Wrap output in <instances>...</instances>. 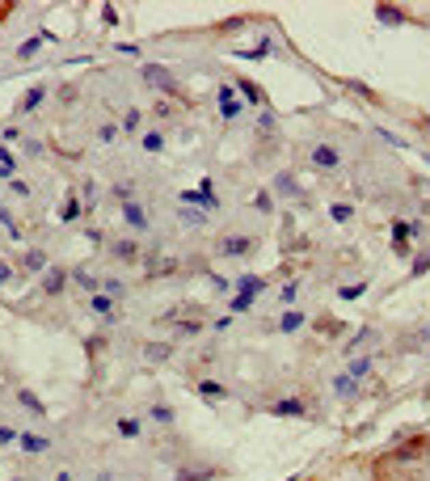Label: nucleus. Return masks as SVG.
<instances>
[{
	"mask_svg": "<svg viewBox=\"0 0 430 481\" xmlns=\"http://www.w3.org/2000/svg\"><path fill=\"white\" fill-rule=\"evenodd\" d=\"M139 76H144V85H148V89H161L169 101L182 97V85L173 81V72H169L165 64H144V72H139Z\"/></svg>",
	"mask_w": 430,
	"mask_h": 481,
	"instance_id": "1",
	"label": "nucleus"
},
{
	"mask_svg": "<svg viewBox=\"0 0 430 481\" xmlns=\"http://www.w3.org/2000/svg\"><path fill=\"white\" fill-rule=\"evenodd\" d=\"M258 249V241H253L249 233H228L215 241V258H228V262H237V258H249V253Z\"/></svg>",
	"mask_w": 430,
	"mask_h": 481,
	"instance_id": "2",
	"label": "nucleus"
},
{
	"mask_svg": "<svg viewBox=\"0 0 430 481\" xmlns=\"http://www.w3.org/2000/svg\"><path fill=\"white\" fill-rule=\"evenodd\" d=\"M308 161H312V169H321V173H338V169H342V152H338L334 144H312V148H308Z\"/></svg>",
	"mask_w": 430,
	"mask_h": 481,
	"instance_id": "3",
	"label": "nucleus"
},
{
	"mask_svg": "<svg viewBox=\"0 0 430 481\" xmlns=\"http://www.w3.org/2000/svg\"><path fill=\"white\" fill-rule=\"evenodd\" d=\"M215 97H219V118H224V122H237V118L245 114V101L237 97V89H232V85H219V89H215Z\"/></svg>",
	"mask_w": 430,
	"mask_h": 481,
	"instance_id": "4",
	"label": "nucleus"
},
{
	"mask_svg": "<svg viewBox=\"0 0 430 481\" xmlns=\"http://www.w3.org/2000/svg\"><path fill=\"white\" fill-rule=\"evenodd\" d=\"M85 309H89L93 317H101L106 325H114V321H118V300H114V296H106V291H93V296L85 300Z\"/></svg>",
	"mask_w": 430,
	"mask_h": 481,
	"instance_id": "5",
	"label": "nucleus"
},
{
	"mask_svg": "<svg viewBox=\"0 0 430 481\" xmlns=\"http://www.w3.org/2000/svg\"><path fill=\"white\" fill-rule=\"evenodd\" d=\"M270 414H274V418H317L304 397H278V401L270 405Z\"/></svg>",
	"mask_w": 430,
	"mask_h": 481,
	"instance_id": "6",
	"label": "nucleus"
},
{
	"mask_svg": "<svg viewBox=\"0 0 430 481\" xmlns=\"http://www.w3.org/2000/svg\"><path fill=\"white\" fill-rule=\"evenodd\" d=\"M68 283H72V270H64V266H46V270L38 274V287H42V296H59Z\"/></svg>",
	"mask_w": 430,
	"mask_h": 481,
	"instance_id": "7",
	"label": "nucleus"
},
{
	"mask_svg": "<svg viewBox=\"0 0 430 481\" xmlns=\"http://www.w3.org/2000/svg\"><path fill=\"white\" fill-rule=\"evenodd\" d=\"M270 194H274V198H299L304 190H299V182H295L291 169H278V173L270 177Z\"/></svg>",
	"mask_w": 430,
	"mask_h": 481,
	"instance_id": "8",
	"label": "nucleus"
},
{
	"mask_svg": "<svg viewBox=\"0 0 430 481\" xmlns=\"http://www.w3.org/2000/svg\"><path fill=\"white\" fill-rule=\"evenodd\" d=\"M122 220L131 224L135 233H148V224H152V211L144 207V203H135V198H131V203H122Z\"/></svg>",
	"mask_w": 430,
	"mask_h": 481,
	"instance_id": "9",
	"label": "nucleus"
},
{
	"mask_svg": "<svg viewBox=\"0 0 430 481\" xmlns=\"http://www.w3.org/2000/svg\"><path fill=\"white\" fill-rule=\"evenodd\" d=\"M232 89H237V97L245 101V110H249V106H258V110H266V93H262L258 85H253V81H249V76H241V81H237Z\"/></svg>",
	"mask_w": 430,
	"mask_h": 481,
	"instance_id": "10",
	"label": "nucleus"
},
{
	"mask_svg": "<svg viewBox=\"0 0 430 481\" xmlns=\"http://www.w3.org/2000/svg\"><path fill=\"white\" fill-rule=\"evenodd\" d=\"M186 207H202V211H219V194L215 190H182Z\"/></svg>",
	"mask_w": 430,
	"mask_h": 481,
	"instance_id": "11",
	"label": "nucleus"
},
{
	"mask_svg": "<svg viewBox=\"0 0 430 481\" xmlns=\"http://www.w3.org/2000/svg\"><path fill=\"white\" fill-rule=\"evenodd\" d=\"M42 101H46V85H34V89H25V97L13 106V114H17V118H21V114H34Z\"/></svg>",
	"mask_w": 430,
	"mask_h": 481,
	"instance_id": "12",
	"label": "nucleus"
},
{
	"mask_svg": "<svg viewBox=\"0 0 430 481\" xmlns=\"http://www.w3.org/2000/svg\"><path fill=\"white\" fill-rule=\"evenodd\" d=\"M266 283H270V278H258V274H241L237 283H232V291H237V296H249V300H258V296L266 291Z\"/></svg>",
	"mask_w": 430,
	"mask_h": 481,
	"instance_id": "13",
	"label": "nucleus"
},
{
	"mask_svg": "<svg viewBox=\"0 0 430 481\" xmlns=\"http://www.w3.org/2000/svg\"><path fill=\"white\" fill-rule=\"evenodd\" d=\"M414 460H422V439H409L397 452H388V465H414Z\"/></svg>",
	"mask_w": 430,
	"mask_h": 481,
	"instance_id": "14",
	"label": "nucleus"
},
{
	"mask_svg": "<svg viewBox=\"0 0 430 481\" xmlns=\"http://www.w3.org/2000/svg\"><path fill=\"white\" fill-rule=\"evenodd\" d=\"M215 477H219L215 465H186V469H177L173 481H215Z\"/></svg>",
	"mask_w": 430,
	"mask_h": 481,
	"instance_id": "15",
	"label": "nucleus"
},
{
	"mask_svg": "<svg viewBox=\"0 0 430 481\" xmlns=\"http://www.w3.org/2000/svg\"><path fill=\"white\" fill-rule=\"evenodd\" d=\"M371 367H375V359H367V354H350V359H346V376L350 380H367Z\"/></svg>",
	"mask_w": 430,
	"mask_h": 481,
	"instance_id": "16",
	"label": "nucleus"
},
{
	"mask_svg": "<svg viewBox=\"0 0 430 481\" xmlns=\"http://www.w3.org/2000/svg\"><path fill=\"white\" fill-rule=\"evenodd\" d=\"M144 359L148 363H169L173 359V342H144Z\"/></svg>",
	"mask_w": 430,
	"mask_h": 481,
	"instance_id": "17",
	"label": "nucleus"
},
{
	"mask_svg": "<svg viewBox=\"0 0 430 481\" xmlns=\"http://www.w3.org/2000/svg\"><path fill=\"white\" fill-rule=\"evenodd\" d=\"M46 42H55V38H51V34H30V38H25V42L17 47V60H34Z\"/></svg>",
	"mask_w": 430,
	"mask_h": 481,
	"instance_id": "18",
	"label": "nucleus"
},
{
	"mask_svg": "<svg viewBox=\"0 0 430 481\" xmlns=\"http://www.w3.org/2000/svg\"><path fill=\"white\" fill-rule=\"evenodd\" d=\"M304 321H308V313H299V309H287V313H278V334H295V329L304 325Z\"/></svg>",
	"mask_w": 430,
	"mask_h": 481,
	"instance_id": "19",
	"label": "nucleus"
},
{
	"mask_svg": "<svg viewBox=\"0 0 430 481\" xmlns=\"http://www.w3.org/2000/svg\"><path fill=\"white\" fill-rule=\"evenodd\" d=\"M194 393H198L202 401H228V389L219 385V380H198V385H194Z\"/></svg>",
	"mask_w": 430,
	"mask_h": 481,
	"instance_id": "20",
	"label": "nucleus"
},
{
	"mask_svg": "<svg viewBox=\"0 0 430 481\" xmlns=\"http://www.w3.org/2000/svg\"><path fill=\"white\" fill-rule=\"evenodd\" d=\"M17 443H21V452H30V456H42V452L51 447V439L34 435V430H21V435H17Z\"/></svg>",
	"mask_w": 430,
	"mask_h": 481,
	"instance_id": "21",
	"label": "nucleus"
},
{
	"mask_svg": "<svg viewBox=\"0 0 430 481\" xmlns=\"http://www.w3.org/2000/svg\"><path fill=\"white\" fill-rule=\"evenodd\" d=\"M46 266H51V262H46V253H42V249H25V253H21V270H30V274H42Z\"/></svg>",
	"mask_w": 430,
	"mask_h": 481,
	"instance_id": "22",
	"label": "nucleus"
},
{
	"mask_svg": "<svg viewBox=\"0 0 430 481\" xmlns=\"http://www.w3.org/2000/svg\"><path fill=\"white\" fill-rule=\"evenodd\" d=\"M110 253H114L118 262H135V258H139V245H135L131 237H122V241H114V245H110Z\"/></svg>",
	"mask_w": 430,
	"mask_h": 481,
	"instance_id": "23",
	"label": "nucleus"
},
{
	"mask_svg": "<svg viewBox=\"0 0 430 481\" xmlns=\"http://www.w3.org/2000/svg\"><path fill=\"white\" fill-rule=\"evenodd\" d=\"M81 216H85V203L76 198V194H68V198H64V207H59V220H64V224H76Z\"/></svg>",
	"mask_w": 430,
	"mask_h": 481,
	"instance_id": "24",
	"label": "nucleus"
},
{
	"mask_svg": "<svg viewBox=\"0 0 430 481\" xmlns=\"http://www.w3.org/2000/svg\"><path fill=\"white\" fill-rule=\"evenodd\" d=\"M334 393H338L342 401H354V397H359V380H350L346 372H342V376H334Z\"/></svg>",
	"mask_w": 430,
	"mask_h": 481,
	"instance_id": "25",
	"label": "nucleus"
},
{
	"mask_svg": "<svg viewBox=\"0 0 430 481\" xmlns=\"http://www.w3.org/2000/svg\"><path fill=\"white\" fill-rule=\"evenodd\" d=\"M148 418L157 422V426H173L177 410H173V405H165V401H157V405H148Z\"/></svg>",
	"mask_w": 430,
	"mask_h": 481,
	"instance_id": "26",
	"label": "nucleus"
},
{
	"mask_svg": "<svg viewBox=\"0 0 430 481\" xmlns=\"http://www.w3.org/2000/svg\"><path fill=\"white\" fill-rule=\"evenodd\" d=\"M72 283L81 287V291H89V296H93V291H101V278H93L85 266H76V270H72Z\"/></svg>",
	"mask_w": 430,
	"mask_h": 481,
	"instance_id": "27",
	"label": "nucleus"
},
{
	"mask_svg": "<svg viewBox=\"0 0 430 481\" xmlns=\"http://www.w3.org/2000/svg\"><path fill=\"white\" fill-rule=\"evenodd\" d=\"M375 21L379 25H405V13L397 5H375Z\"/></svg>",
	"mask_w": 430,
	"mask_h": 481,
	"instance_id": "28",
	"label": "nucleus"
},
{
	"mask_svg": "<svg viewBox=\"0 0 430 481\" xmlns=\"http://www.w3.org/2000/svg\"><path fill=\"white\" fill-rule=\"evenodd\" d=\"M17 401L25 405V410H30V418H46V405H42L30 389H17Z\"/></svg>",
	"mask_w": 430,
	"mask_h": 481,
	"instance_id": "29",
	"label": "nucleus"
},
{
	"mask_svg": "<svg viewBox=\"0 0 430 481\" xmlns=\"http://www.w3.org/2000/svg\"><path fill=\"white\" fill-rule=\"evenodd\" d=\"M139 148L152 152V157H157V152H165V131H139Z\"/></svg>",
	"mask_w": 430,
	"mask_h": 481,
	"instance_id": "30",
	"label": "nucleus"
},
{
	"mask_svg": "<svg viewBox=\"0 0 430 481\" xmlns=\"http://www.w3.org/2000/svg\"><path fill=\"white\" fill-rule=\"evenodd\" d=\"M173 325H177V338H198V334H202V321H198V317H186V321L177 317Z\"/></svg>",
	"mask_w": 430,
	"mask_h": 481,
	"instance_id": "31",
	"label": "nucleus"
},
{
	"mask_svg": "<svg viewBox=\"0 0 430 481\" xmlns=\"http://www.w3.org/2000/svg\"><path fill=\"white\" fill-rule=\"evenodd\" d=\"M0 224H5V233H9V241H21L25 233H21V224L13 220V211L5 207V203H0Z\"/></svg>",
	"mask_w": 430,
	"mask_h": 481,
	"instance_id": "32",
	"label": "nucleus"
},
{
	"mask_svg": "<svg viewBox=\"0 0 430 481\" xmlns=\"http://www.w3.org/2000/svg\"><path fill=\"white\" fill-rule=\"evenodd\" d=\"M139 127H144V110L139 106H126L122 110V131H139Z\"/></svg>",
	"mask_w": 430,
	"mask_h": 481,
	"instance_id": "33",
	"label": "nucleus"
},
{
	"mask_svg": "<svg viewBox=\"0 0 430 481\" xmlns=\"http://www.w3.org/2000/svg\"><path fill=\"white\" fill-rule=\"evenodd\" d=\"M329 220H334V224H350L354 207H350V203H329Z\"/></svg>",
	"mask_w": 430,
	"mask_h": 481,
	"instance_id": "34",
	"label": "nucleus"
},
{
	"mask_svg": "<svg viewBox=\"0 0 430 481\" xmlns=\"http://www.w3.org/2000/svg\"><path fill=\"white\" fill-rule=\"evenodd\" d=\"M118 135H122V127H114V122L97 127V144H118Z\"/></svg>",
	"mask_w": 430,
	"mask_h": 481,
	"instance_id": "35",
	"label": "nucleus"
},
{
	"mask_svg": "<svg viewBox=\"0 0 430 481\" xmlns=\"http://www.w3.org/2000/svg\"><path fill=\"white\" fill-rule=\"evenodd\" d=\"M177 220H182L186 228H202V224H207V211H194V207H186V211H177Z\"/></svg>",
	"mask_w": 430,
	"mask_h": 481,
	"instance_id": "36",
	"label": "nucleus"
},
{
	"mask_svg": "<svg viewBox=\"0 0 430 481\" xmlns=\"http://www.w3.org/2000/svg\"><path fill=\"white\" fill-rule=\"evenodd\" d=\"M139 430H144L139 418H118V435L122 439H139Z\"/></svg>",
	"mask_w": 430,
	"mask_h": 481,
	"instance_id": "37",
	"label": "nucleus"
},
{
	"mask_svg": "<svg viewBox=\"0 0 430 481\" xmlns=\"http://www.w3.org/2000/svg\"><path fill=\"white\" fill-rule=\"evenodd\" d=\"M367 338H375V329H371V325H367V329H359V334H354V338H350L346 346H342V350H346V359H350V354H354V350H359V346H363Z\"/></svg>",
	"mask_w": 430,
	"mask_h": 481,
	"instance_id": "38",
	"label": "nucleus"
},
{
	"mask_svg": "<svg viewBox=\"0 0 430 481\" xmlns=\"http://www.w3.org/2000/svg\"><path fill=\"white\" fill-rule=\"evenodd\" d=\"M101 291H106V296H114V300H122V296H126V283L110 274V278H101Z\"/></svg>",
	"mask_w": 430,
	"mask_h": 481,
	"instance_id": "39",
	"label": "nucleus"
},
{
	"mask_svg": "<svg viewBox=\"0 0 430 481\" xmlns=\"http://www.w3.org/2000/svg\"><path fill=\"white\" fill-rule=\"evenodd\" d=\"M367 287H371L367 278H359V283H346V287H338V296H342V300H359V296H363Z\"/></svg>",
	"mask_w": 430,
	"mask_h": 481,
	"instance_id": "40",
	"label": "nucleus"
},
{
	"mask_svg": "<svg viewBox=\"0 0 430 481\" xmlns=\"http://www.w3.org/2000/svg\"><path fill=\"white\" fill-rule=\"evenodd\" d=\"M274 127H278L274 110H262V114H258V135H270V131H274Z\"/></svg>",
	"mask_w": 430,
	"mask_h": 481,
	"instance_id": "41",
	"label": "nucleus"
},
{
	"mask_svg": "<svg viewBox=\"0 0 430 481\" xmlns=\"http://www.w3.org/2000/svg\"><path fill=\"white\" fill-rule=\"evenodd\" d=\"M253 207H258L262 216H270V211H274V194H270V190H258V198H253Z\"/></svg>",
	"mask_w": 430,
	"mask_h": 481,
	"instance_id": "42",
	"label": "nucleus"
},
{
	"mask_svg": "<svg viewBox=\"0 0 430 481\" xmlns=\"http://www.w3.org/2000/svg\"><path fill=\"white\" fill-rule=\"evenodd\" d=\"M21 140H25V135H21V127H17V122H9L5 131H0V144H21Z\"/></svg>",
	"mask_w": 430,
	"mask_h": 481,
	"instance_id": "43",
	"label": "nucleus"
},
{
	"mask_svg": "<svg viewBox=\"0 0 430 481\" xmlns=\"http://www.w3.org/2000/svg\"><path fill=\"white\" fill-rule=\"evenodd\" d=\"M21 152H25V157H42V140L25 135V140H21Z\"/></svg>",
	"mask_w": 430,
	"mask_h": 481,
	"instance_id": "44",
	"label": "nucleus"
},
{
	"mask_svg": "<svg viewBox=\"0 0 430 481\" xmlns=\"http://www.w3.org/2000/svg\"><path fill=\"white\" fill-rule=\"evenodd\" d=\"M426 270H430V249H426V253H418V258H414V266H409V274L418 278V274H426Z\"/></svg>",
	"mask_w": 430,
	"mask_h": 481,
	"instance_id": "45",
	"label": "nucleus"
},
{
	"mask_svg": "<svg viewBox=\"0 0 430 481\" xmlns=\"http://www.w3.org/2000/svg\"><path fill=\"white\" fill-rule=\"evenodd\" d=\"M9 190L17 194V198H30L34 190H30V182H25V177H13V182H9Z\"/></svg>",
	"mask_w": 430,
	"mask_h": 481,
	"instance_id": "46",
	"label": "nucleus"
},
{
	"mask_svg": "<svg viewBox=\"0 0 430 481\" xmlns=\"http://www.w3.org/2000/svg\"><path fill=\"white\" fill-rule=\"evenodd\" d=\"M0 169H13L17 173V157L9 152V144H0Z\"/></svg>",
	"mask_w": 430,
	"mask_h": 481,
	"instance_id": "47",
	"label": "nucleus"
},
{
	"mask_svg": "<svg viewBox=\"0 0 430 481\" xmlns=\"http://www.w3.org/2000/svg\"><path fill=\"white\" fill-rule=\"evenodd\" d=\"M295 296H299V283H287L283 291H278V304H295Z\"/></svg>",
	"mask_w": 430,
	"mask_h": 481,
	"instance_id": "48",
	"label": "nucleus"
},
{
	"mask_svg": "<svg viewBox=\"0 0 430 481\" xmlns=\"http://www.w3.org/2000/svg\"><path fill=\"white\" fill-rule=\"evenodd\" d=\"M17 435H21V430H13V426H0V447H9V443H17Z\"/></svg>",
	"mask_w": 430,
	"mask_h": 481,
	"instance_id": "49",
	"label": "nucleus"
},
{
	"mask_svg": "<svg viewBox=\"0 0 430 481\" xmlns=\"http://www.w3.org/2000/svg\"><path fill=\"white\" fill-rule=\"evenodd\" d=\"M152 114H157V118H169V114H173V101H169V97L157 101V106H152Z\"/></svg>",
	"mask_w": 430,
	"mask_h": 481,
	"instance_id": "50",
	"label": "nucleus"
},
{
	"mask_svg": "<svg viewBox=\"0 0 430 481\" xmlns=\"http://www.w3.org/2000/svg\"><path fill=\"white\" fill-rule=\"evenodd\" d=\"M114 198H118V203H131V182H118V186H114Z\"/></svg>",
	"mask_w": 430,
	"mask_h": 481,
	"instance_id": "51",
	"label": "nucleus"
},
{
	"mask_svg": "<svg viewBox=\"0 0 430 481\" xmlns=\"http://www.w3.org/2000/svg\"><path fill=\"white\" fill-rule=\"evenodd\" d=\"M101 21H106V25H118V9H114V5H101Z\"/></svg>",
	"mask_w": 430,
	"mask_h": 481,
	"instance_id": "52",
	"label": "nucleus"
},
{
	"mask_svg": "<svg viewBox=\"0 0 430 481\" xmlns=\"http://www.w3.org/2000/svg\"><path fill=\"white\" fill-rule=\"evenodd\" d=\"M249 304H253L249 296H232V313H245V309H249Z\"/></svg>",
	"mask_w": 430,
	"mask_h": 481,
	"instance_id": "53",
	"label": "nucleus"
},
{
	"mask_svg": "<svg viewBox=\"0 0 430 481\" xmlns=\"http://www.w3.org/2000/svg\"><path fill=\"white\" fill-rule=\"evenodd\" d=\"M232 325V313H224V317H215V334H224V329Z\"/></svg>",
	"mask_w": 430,
	"mask_h": 481,
	"instance_id": "54",
	"label": "nucleus"
},
{
	"mask_svg": "<svg viewBox=\"0 0 430 481\" xmlns=\"http://www.w3.org/2000/svg\"><path fill=\"white\" fill-rule=\"evenodd\" d=\"M9 278H13V266H5V262H0V287H9Z\"/></svg>",
	"mask_w": 430,
	"mask_h": 481,
	"instance_id": "55",
	"label": "nucleus"
},
{
	"mask_svg": "<svg viewBox=\"0 0 430 481\" xmlns=\"http://www.w3.org/2000/svg\"><path fill=\"white\" fill-rule=\"evenodd\" d=\"M13 177H17L13 169H0V182H13Z\"/></svg>",
	"mask_w": 430,
	"mask_h": 481,
	"instance_id": "56",
	"label": "nucleus"
},
{
	"mask_svg": "<svg viewBox=\"0 0 430 481\" xmlns=\"http://www.w3.org/2000/svg\"><path fill=\"white\" fill-rule=\"evenodd\" d=\"M55 481H72V477H68V473H59V477H55Z\"/></svg>",
	"mask_w": 430,
	"mask_h": 481,
	"instance_id": "57",
	"label": "nucleus"
},
{
	"mask_svg": "<svg viewBox=\"0 0 430 481\" xmlns=\"http://www.w3.org/2000/svg\"><path fill=\"white\" fill-rule=\"evenodd\" d=\"M13 481H25V477H13Z\"/></svg>",
	"mask_w": 430,
	"mask_h": 481,
	"instance_id": "58",
	"label": "nucleus"
}]
</instances>
